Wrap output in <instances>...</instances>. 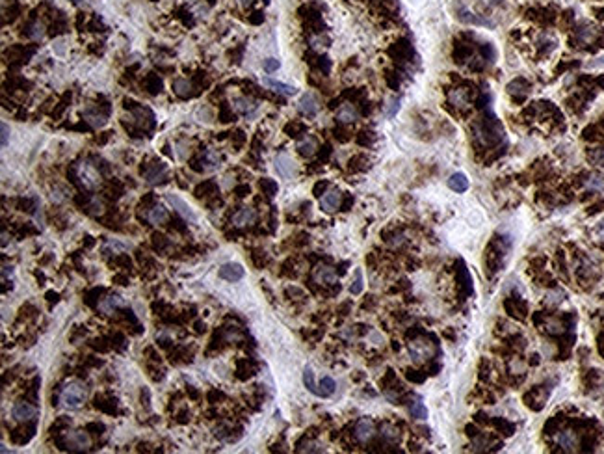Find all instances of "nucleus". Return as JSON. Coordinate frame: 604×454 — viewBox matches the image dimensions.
Listing matches in <instances>:
<instances>
[{
	"mask_svg": "<svg viewBox=\"0 0 604 454\" xmlns=\"http://www.w3.org/2000/svg\"><path fill=\"white\" fill-rule=\"evenodd\" d=\"M409 354L415 363H424L435 356V346L427 339H415L409 343Z\"/></svg>",
	"mask_w": 604,
	"mask_h": 454,
	"instance_id": "obj_3",
	"label": "nucleus"
},
{
	"mask_svg": "<svg viewBox=\"0 0 604 454\" xmlns=\"http://www.w3.org/2000/svg\"><path fill=\"white\" fill-rule=\"evenodd\" d=\"M121 307H127V300L117 294L106 296V298H103V300L99 301V311L104 315H112L114 311L121 309Z\"/></svg>",
	"mask_w": 604,
	"mask_h": 454,
	"instance_id": "obj_13",
	"label": "nucleus"
},
{
	"mask_svg": "<svg viewBox=\"0 0 604 454\" xmlns=\"http://www.w3.org/2000/svg\"><path fill=\"white\" fill-rule=\"evenodd\" d=\"M274 166H275V172L279 173L283 179H292L298 172V168H296V162L292 160V157L287 153H279L275 157L274 160Z\"/></svg>",
	"mask_w": 604,
	"mask_h": 454,
	"instance_id": "obj_6",
	"label": "nucleus"
},
{
	"mask_svg": "<svg viewBox=\"0 0 604 454\" xmlns=\"http://www.w3.org/2000/svg\"><path fill=\"white\" fill-rule=\"evenodd\" d=\"M240 4H242V6H249L251 2H253V0H238Z\"/></svg>",
	"mask_w": 604,
	"mask_h": 454,
	"instance_id": "obj_47",
	"label": "nucleus"
},
{
	"mask_svg": "<svg viewBox=\"0 0 604 454\" xmlns=\"http://www.w3.org/2000/svg\"><path fill=\"white\" fill-rule=\"evenodd\" d=\"M165 201L169 203L171 207H173V210H175V212H177V214L181 216L184 221H188V223H192V225H196V223H197L196 210L192 209L188 203L184 201L183 197H179L177 194H165Z\"/></svg>",
	"mask_w": 604,
	"mask_h": 454,
	"instance_id": "obj_4",
	"label": "nucleus"
},
{
	"mask_svg": "<svg viewBox=\"0 0 604 454\" xmlns=\"http://www.w3.org/2000/svg\"><path fill=\"white\" fill-rule=\"evenodd\" d=\"M593 160L597 162L598 166H604V149H600V151H597V153L593 155Z\"/></svg>",
	"mask_w": 604,
	"mask_h": 454,
	"instance_id": "obj_44",
	"label": "nucleus"
},
{
	"mask_svg": "<svg viewBox=\"0 0 604 454\" xmlns=\"http://www.w3.org/2000/svg\"><path fill=\"white\" fill-rule=\"evenodd\" d=\"M175 153H177L179 159L184 160L190 155V145L186 141H181V143H177V151H175Z\"/></svg>",
	"mask_w": 604,
	"mask_h": 454,
	"instance_id": "obj_40",
	"label": "nucleus"
},
{
	"mask_svg": "<svg viewBox=\"0 0 604 454\" xmlns=\"http://www.w3.org/2000/svg\"><path fill=\"white\" fill-rule=\"evenodd\" d=\"M400 110V99L398 97H392L389 101V105L385 106V116L387 117H394L396 116V112Z\"/></svg>",
	"mask_w": 604,
	"mask_h": 454,
	"instance_id": "obj_35",
	"label": "nucleus"
},
{
	"mask_svg": "<svg viewBox=\"0 0 604 454\" xmlns=\"http://www.w3.org/2000/svg\"><path fill=\"white\" fill-rule=\"evenodd\" d=\"M65 445L69 450L73 452H82V450H90L92 447V437L85 434L84 430H71L65 436Z\"/></svg>",
	"mask_w": 604,
	"mask_h": 454,
	"instance_id": "obj_5",
	"label": "nucleus"
},
{
	"mask_svg": "<svg viewBox=\"0 0 604 454\" xmlns=\"http://www.w3.org/2000/svg\"><path fill=\"white\" fill-rule=\"evenodd\" d=\"M28 36H30L32 39H36V41H37V39H41V37L45 36V25H43V23H39V21H36V23L30 26Z\"/></svg>",
	"mask_w": 604,
	"mask_h": 454,
	"instance_id": "obj_33",
	"label": "nucleus"
},
{
	"mask_svg": "<svg viewBox=\"0 0 604 454\" xmlns=\"http://www.w3.org/2000/svg\"><path fill=\"white\" fill-rule=\"evenodd\" d=\"M84 119L90 123L92 127H95V129H101V127L106 125V117H104L103 114H97V112L92 110V108H88V110L84 112Z\"/></svg>",
	"mask_w": 604,
	"mask_h": 454,
	"instance_id": "obj_27",
	"label": "nucleus"
},
{
	"mask_svg": "<svg viewBox=\"0 0 604 454\" xmlns=\"http://www.w3.org/2000/svg\"><path fill=\"white\" fill-rule=\"evenodd\" d=\"M173 90L177 93L179 97H190L192 93H194V86H192V82L186 79H177L173 80Z\"/></svg>",
	"mask_w": 604,
	"mask_h": 454,
	"instance_id": "obj_25",
	"label": "nucleus"
},
{
	"mask_svg": "<svg viewBox=\"0 0 604 454\" xmlns=\"http://www.w3.org/2000/svg\"><path fill=\"white\" fill-rule=\"evenodd\" d=\"M218 276H220L221 279H225V281L234 283V281H240V279L245 276V270H244V266L238 263H225L220 268Z\"/></svg>",
	"mask_w": 604,
	"mask_h": 454,
	"instance_id": "obj_12",
	"label": "nucleus"
},
{
	"mask_svg": "<svg viewBox=\"0 0 604 454\" xmlns=\"http://www.w3.org/2000/svg\"><path fill=\"white\" fill-rule=\"evenodd\" d=\"M342 201V194L338 188H329L322 197H320V207L325 212H335L338 207H340Z\"/></svg>",
	"mask_w": 604,
	"mask_h": 454,
	"instance_id": "obj_11",
	"label": "nucleus"
},
{
	"mask_svg": "<svg viewBox=\"0 0 604 454\" xmlns=\"http://www.w3.org/2000/svg\"><path fill=\"white\" fill-rule=\"evenodd\" d=\"M132 246L130 244H125V242H119V240H108V244L104 246V252H125V250H130Z\"/></svg>",
	"mask_w": 604,
	"mask_h": 454,
	"instance_id": "obj_34",
	"label": "nucleus"
},
{
	"mask_svg": "<svg viewBox=\"0 0 604 454\" xmlns=\"http://www.w3.org/2000/svg\"><path fill=\"white\" fill-rule=\"evenodd\" d=\"M232 108H234V112H236L238 116L251 119V117L258 112V103L253 101L251 97H236L232 101Z\"/></svg>",
	"mask_w": 604,
	"mask_h": 454,
	"instance_id": "obj_7",
	"label": "nucleus"
},
{
	"mask_svg": "<svg viewBox=\"0 0 604 454\" xmlns=\"http://www.w3.org/2000/svg\"><path fill=\"white\" fill-rule=\"evenodd\" d=\"M37 415V408L32 406L30 402H15L12 408V417L17 421V423H26V421H32V419Z\"/></svg>",
	"mask_w": 604,
	"mask_h": 454,
	"instance_id": "obj_8",
	"label": "nucleus"
},
{
	"mask_svg": "<svg viewBox=\"0 0 604 454\" xmlns=\"http://www.w3.org/2000/svg\"><path fill=\"white\" fill-rule=\"evenodd\" d=\"M88 400V387L78 380H71L61 387L60 406L63 410H78Z\"/></svg>",
	"mask_w": 604,
	"mask_h": 454,
	"instance_id": "obj_1",
	"label": "nucleus"
},
{
	"mask_svg": "<svg viewBox=\"0 0 604 454\" xmlns=\"http://www.w3.org/2000/svg\"><path fill=\"white\" fill-rule=\"evenodd\" d=\"M554 439L558 443V447H562L565 452H574L578 448V436L573 430H560Z\"/></svg>",
	"mask_w": 604,
	"mask_h": 454,
	"instance_id": "obj_10",
	"label": "nucleus"
},
{
	"mask_svg": "<svg viewBox=\"0 0 604 454\" xmlns=\"http://www.w3.org/2000/svg\"><path fill=\"white\" fill-rule=\"evenodd\" d=\"M314 279L316 283H322V285H333L336 281V272L333 266H327V264H322L314 270Z\"/></svg>",
	"mask_w": 604,
	"mask_h": 454,
	"instance_id": "obj_17",
	"label": "nucleus"
},
{
	"mask_svg": "<svg viewBox=\"0 0 604 454\" xmlns=\"http://www.w3.org/2000/svg\"><path fill=\"white\" fill-rule=\"evenodd\" d=\"M409 411H411V415H413L415 419H418V421H424V419L427 417V408L424 406V402H422V400H415V402H411V406H409Z\"/></svg>",
	"mask_w": 604,
	"mask_h": 454,
	"instance_id": "obj_30",
	"label": "nucleus"
},
{
	"mask_svg": "<svg viewBox=\"0 0 604 454\" xmlns=\"http://www.w3.org/2000/svg\"><path fill=\"white\" fill-rule=\"evenodd\" d=\"M263 84H264V86L272 88L274 92L285 95V97H292V95H296V88H294V86H290V84H285V82H279V80H275V79H270V77H264Z\"/></svg>",
	"mask_w": 604,
	"mask_h": 454,
	"instance_id": "obj_18",
	"label": "nucleus"
},
{
	"mask_svg": "<svg viewBox=\"0 0 604 454\" xmlns=\"http://www.w3.org/2000/svg\"><path fill=\"white\" fill-rule=\"evenodd\" d=\"M165 168L164 166H153L151 170L145 172V181L149 184H158L165 179Z\"/></svg>",
	"mask_w": 604,
	"mask_h": 454,
	"instance_id": "obj_26",
	"label": "nucleus"
},
{
	"mask_svg": "<svg viewBox=\"0 0 604 454\" xmlns=\"http://www.w3.org/2000/svg\"><path fill=\"white\" fill-rule=\"evenodd\" d=\"M381 437L389 443H396L400 439V430L396 426H392V424H383L381 426Z\"/></svg>",
	"mask_w": 604,
	"mask_h": 454,
	"instance_id": "obj_29",
	"label": "nucleus"
},
{
	"mask_svg": "<svg viewBox=\"0 0 604 454\" xmlns=\"http://www.w3.org/2000/svg\"><path fill=\"white\" fill-rule=\"evenodd\" d=\"M336 119L340 123H354L359 119V112L354 105H342L336 110Z\"/></svg>",
	"mask_w": 604,
	"mask_h": 454,
	"instance_id": "obj_20",
	"label": "nucleus"
},
{
	"mask_svg": "<svg viewBox=\"0 0 604 454\" xmlns=\"http://www.w3.org/2000/svg\"><path fill=\"white\" fill-rule=\"evenodd\" d=\"M595 37H597V30H595L593 26H589V25L582 26V28L578 30V41H580V43H589V41H593Z\"/></svg>",
	"mask_w": 604,
	"mask_h": 454,
	"instance_id": "obj_32",
	"label": "nucleus"
},
{
	"mask_svg": "<svg viewBox=\"0 0 604 454\" xmlns=\"http://www.w3.org/2000/svg\"><path fill=\"white\" fill-rule=\"evenodd\" d=\"M448 188H452L454 192H467L469 190V179L465 173H454L450 179H448Z\"/></svg>",
	"mask_w": 604,
	"mask_h": 454,
	"instance_id": "obj_22",
	"label": "nucleus"
},
{
	"mask_svg": "<svg viewBox=\"0 0 604 454\" xmlns=\"http://www.w3.org/2000/svg\"><path fill=\"white\" fill-rule=\"evenodd\" d=\"M279 67H281V63H279L277 58H266V60H264V71H266V73H275Z\"/></svg>",
	"mask_w": 604,
	"mask_h": 454,
	"instance_id": "obj_38",
	"label": "nucleus"
},
{
	"mask_svg": "<svg viewBox=\"0 0 604 454\" xmlns=\"http://www.w3.org/2000/svg\"><path fill=\"white\" fill-rule=\"evenodd\" d=\"M316 149H318V141L314 140L312 136H305L303 140L298 141V151L301 157H307V159H309V157H312V155L316 153Z\"/></svg>",
	"mask_w": 604,
	"mask_h": 454,
	"instance_id": "obj_21",
	"label": "nucleus"
},
{
	"mask_svg": "<svg viewBox=\"0 0 604 454\" xmlns=\"http://www.w3.org/2000/svg\"><path fill=\"white\" fill-rule=\"evenodd\" d=\"M220 160L221 159L216 149H207V153H205L201 162L205 164V170L212 172V170H218V168H220Z\"/></svg>",
	"mask_w": 604,
	"mask_h": 454,
	"instance_id": "obj_24",
	"label": "nucleus"
},
{
	"mask_svg": "<svg viewBox=\"0 0 604 454\" xmlns=\"http://www.w3.org/2000/svg\"><path fill=\"white\" fill-rule=\"evenodd\" d=\"M350 292H352V294H361V292H363V272L361 270L355 272V281H354V285L350 287Z\"/></svg>",
	"mask_w": 604,
	"mask_h": 454,
	"instance_id": "obj_36",
	"label": "nucleus"
},
{
	"mask_svg": "<svg viewBox=\"0 0 604 454\" xmlns=\"http://www.w3.org/2000/svg\"><path fill=\"white\" fill-rule=\"evenodd\" d=\"M336 384L331 376H323L322 380L318 382V397H331L335 393Z\"/></svg>",
	"mask_w": 604,
	"mask_h": 454,
	"instance_id": "obj_23",
	"label": "nucleus"
},
{
	"mask_svg": "<svg viewBox=\"0 0 604 454\" xmlns=\"http://www.w3.org/2000/svg\"><path fill=\"white\" fill-rule=\"evenodd\" d=\"M448 103L452 106H456L459 110H465L470 103V95H469V90L467 88H456V90H452L448 93Z\"/></svg>",
	"mask_w": 604,
	"mask_h": 454,
	"instance_id": "obj_16",
	"label": "nucleus"
},
{
	"mask_svg": "<svg viewBox=\"0 0 604 454\" xmlns=\"http://www.w3.org/2000/svg\"><path fill=\"white\" fill-rule=\"evenodd\" d=\"M6 246H8V233L4 231L2 233V248H6Z\"/></svg>",
	"mask_w": 604,
	"mask_h": 454,
	"instance_id": "obj_46",
	"label": "nucleus"
},
{
	"mask_svg": "<svg viewBox=\"0 0 604 454\" xmlns=\"http://www.w3.org/2000/svg\"><path fill=\"white\" fill-rule=\"evenodd\" d=\"M0 129H2V138H0V141H2V147H6L8 138H10V127H8L6 123H2V125H0Z\"/></svg>",
	"mask_w": 604,
	"mask_h": 454,
	"instance_id": "obj_43",
	"label": "nucleus"
},
{
	"mask_svg": "<svg viewBox=\"0 0 604 454\" xmlns=\"http://www.w3.org/2000/svg\"><path fill=\"white\" fill-rule=\"evenodd\" d=\"M587 188H591V190H602L604 188V179L602 177H591L587 181Z\"/></svg>",
	"mask_w": 604,
	"mask_h": 454,
	"instance_id": "obj_39",
	"label": "nucleus"
},
{
	"mask_svg": "<svg viewBox=\"0 0 604 454\" xmlns=\"http://www.w3.org/2000/svg\"><path fill=\"white\" fill-rule=\"evenodd\" d=\"M303 384H305V387L312 395H316L318 397V384H316V380H314V372H312L311 367H305V370H303Z\"/></svg>",
	"mask_w": 604,
	"mask_h": 454,
	"instance_id": "obj_31",
	"label": "nucleus"
},
{
	"mask_svg": "<svg viewBox=\"0 0 604 454\" xmlns=\"http://www.w3.org/2000/svg\"><path fill=\"white\" fill-rule=\"evenodd\" d=\"M256 221V210L253 207H242L238 212L232 214V225L236 227H245L251 225Z\"/></svg>",
	"mask_w": 604,
	"mask_h": 454,
	"instance_id": "obj_14",
	"label": "nucleus"
},
{
	"mask_svg": "<svg viewBox=\"0 0 604 454\" xmlns=\"http://www.w3.org/2000/svg\"><path fill=\"white\" fill-rule=\"evenodd\" d=\"M355 439L359 443H368L372 441L374 436H376V424L370 421V419H361L359 423L355 424Z\"/></svg>",
	"mask_w": 604,
	"mask_h": 454,
	"instance_id": "obj_9",
	"label": "nucleus"
},
{
	"mask_svg": "<svg viewBox=\"0 0 604 454\" xmlns=\"http://www.w3.org/2000/svg\"><path fill=\"white\" fill-rule=\"evenodd\" d=\"M298 450L299 452H323V447L316 441H309V443H305L303 447H299Z\"/></svg>",
	"mask_w": 604,
	"mask_h": 454,
	"instance_id": "obj_37",
	"label": "nucleus"
},
{
	"mask_svg": "<svg viewBox=\"0 0 604 454\" xmlns=\"http://www.w3.org/2000/svg\"><path fill=\"white\" fill-rule=\"evenodd\" d=\"M502 0H482V4L483 6H489V8H493V6H498V4H500Z\"/></svg>",
	"mask_w": 604,
	"mask_h": 454,
	"instance_id": "obj_45",
	"label": "nucleus"
},
{
	"mask_svg": "<svg viewBox=\"0 0 604 454\" xmlns=\"http://www.w3.org/2000/svg\"><path fill=\"white\" fill-rule=\"evenodd\" d=\"M78 179L82 186L88 190H95L101 186V173L90 160H82L78 164Z\"/></svg>",
	"mask_w": 604,
	"mask_h": 454,
	"instance_id": "obj_2",
	"label": "nucleus"
},
{
	"mask_svg": "<svg viewBox=\"0 0 604 454\" xmlns=\"http://www.w3.org/2000/svg\"><path fill=\"white\" fill-rule=\"evenodd\" d=\"M167 218H169V212H167L164 205H154L153 209L147 212V220L153 225H162V223L167 221Z\"/></svg>",
	"mask_w": 604,
	"mask_h": 454,
	"instance_id": "obj_19",
	"label": "nucleus"
},
{
	"mask_svg": "<svg viewBox=\"0 0 604 454\" xmlns=\"http://www.w3.org/2000/svg\"><path fill=\"white\" fill-rule=\"evenodd\" d=\"M90 212H92V214H101V212H103V201H101L99 197H92Z\"/></svg>",
	"mask_w": 604,
	"mask_h": 454,
	"instance_id": "obj_41",
	"label": "nucleus"
},
{
	"mask_svg": "<svg viewBox=\"0 0 604 454\" xmlns=\"http://www.w3.org/2000/svg\"><path fill=\"white\" fill-rule=\"evenodd\" d=\"M562 322H560V320H549V322H547V332H550V333H562Z\"/></svg>",
	"mask_w": 604,
	"mask_h": 454,
	"instance_id": "obj_42",
	"label": "nucleus"
},
{
	"mask_svg": "<svg viewBox=\"0 0 604 454\" xmlns=\"http://www.w3.org/2000/svg\"><path fill=\"white\" fill-rule=\"evenodd\" d=\"M463 23H470V25H482V26H494L493 21H489V19H482L478 17V15H472V13H467V12H461L458 15Z\"/></svg>",
	"mask_w": 604,
	"mask_h": 454,
	"instance_id": "obj_28",
	"label": "nucleus"
},
{
	"mask_svg": "<svg viewBox=\"0 0 604 454\" xmlns=\"http://www.w3.org/2000/svg\"><path fill=\"white\" fill-rule=\"evenodd\" d=\"M0 447H2V448H0V450H2V454H6V452H8V447H6V445H4V443H2V445H0Z\"/></svg>",
	"mask_w": 604,
	"mask_h": 454,
	"instance_id": "obj_48",
	"label": "nucleus"
},
{
	"mask_svg": "<svg viewBox=\"0 0 604 454\" xmlns=\"http://www.w3.org/2000/svg\"><path fill=\"white\" fill-rule=\"evenodd\" d=\"M298 110L307 117H314L318 114V101L312 93H303L298 103Z\"/></svg>",
	"mask_w": 604,
	"mask_h": 454,
	"instance_id": "obj_15",
	"label": "nucleus"
}]
</instances>
